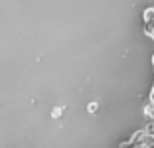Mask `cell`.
<instances>
[{
  "label": "cell",
  "mask_w": 154,
  "mask_h": 148,
  "mask_svg": "<svg viewBox=\"0 0 154 148\" xmlns=\"http://www.w3.org/2000/svg\"><path fill=\"white\" fill-rule=\"evenodd\" d=\"M144 115L148 119H154V103H150V105H146V107H144Z\"/></svg>",
  "instance_id": "obj_2"
},
{
  "label": "cell",
  "mask_w": 154,
  "mask_h": 148,
  "mask_svg": "<svg viewBox=\"0 0 154 148\" xmlns=\"http://www.w3.org/2000/svg\"><path fill=\"white\" fill-rule=\"evenodd\" d=\"M144 132H148V134H152V136H154V122H150V125L146 126V128H144Z\"/></svg>",
  "instance_id": "obj_5"
},
{
  "label": "cell",
  "mask_w": 154,
  "mask_h": 148,
  "mask_svg": "<svg viewBox=\"0 0 154 148\" xmlns=\"http://www.w3.org/2000/svg\"><path fill=\"white\" fill-rule=\"evenodd\" d=\"M61 113H63V109H61V107H57V109H54L51 117H54V119H59V117H61Z\"/></svg>",
  "instance_id": "obj_4"
},
{
  "label": "cell",
  "mask_w": 154,
  "mask_h": 148,
  "mask_svg": "<svg viewBox=\"0 0 154 148\" xmlns=\"http://www.w3.org/2000/svg\"><path fill=\"white\" fill-rule=\"evenodd\" d=\"M97 107H99V105H97V103H91V105H89V107H87V109H89V113H95V111H97Z\"/></svg>",
  "instance_id": "obj_6"
},
{
  "label": "cell",
  "mask_w": 154,
  "mask_h": 148,
  "mask_svg": "<svg viewBox=\"0 0 154 148\" xmlns=\"http://www.w3.org/2000/svg\"><path fill=\"white\" fill-rule=\"evenodd\" d=\"M144 22H154V8L144 10Z\"/></svg>",
  "instance_id": "obj_1"
},
{
  "label": "cell",
  "mask_w": 154,
  "mask_h": 148,
  "mask_svg": "<svg viewBox=\"0 0 154 148\" xmlns=\"http://www.w3.org/2000/svg\"><path fill=\"white\" fill-rule=\"evenodd\" d=\"M144 34H146V36H150V38H152V34H154V28H152V24H150V22H144Z\"/></svg>",
  "instance_id": "obj_3"
}]
</instances>
